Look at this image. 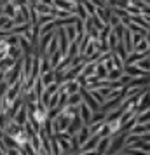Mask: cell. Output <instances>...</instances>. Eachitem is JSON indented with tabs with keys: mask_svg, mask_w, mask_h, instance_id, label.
<instances>
[{
	"mask_svg": "<svg viewBox=\"0 0 150 155\" xmlns=\"http://www.w3.org/2000/svg\"><path fill=\"white\" fill-rule=\"evenodd\" d=\"M52 5L61 11H68L70 14H73V7H75V4L70 0H52Z\"/></svg>",
	"mask_w": 150,
	"mask_h": 155,
	"instance_id": "1",
	"label": "cell"
},
{
	"mask_svg": "<svg viewBox=\"0 0 150 155\" xmlns=\"http://www.w3.org/2000/svg\"><path fill=\"white\" fill-rule=\"evenodd\" d=\"M94 14L100 18L103 25H107L108 19H110V16H112V7H108V5L107 7H96V12Z\"/></svg>",
	"mask_w": 150,
	"mask_h": 155,
	"instance_id": "2",
	"label": "cell"
},
{
	"mask_svg": "<svg viewBox=\"0 0 150 155\" xmlns=\"http://www.w3.org/2000/svg\"><path fill=\"white\" fill-rule=\"evenodd\" d=\"M73 14L77 16L79 19H82V21H86L87 18H89V14H87L86 7L82 5V2H77V4H75V7H73Z\"/></svg>",
	"mask_w": 150,
	"mask_h": 155,
	"instance_id": "3",
	"label": "cell"
},
{
	"mask_svg": "<svg viewBox=\"0 0 150 155\" xmlns=\"http://www.w3.org/2000/svg\"><path fill=\"white\" fill-rule=\"evenodd\" d=\"M129 21L135 23V25H138V26H142L143 30H147V28L150 26L148 23H147V19H145V16H143V14H133V16H129Z\"/></svg>",
	"mask_w": 150,
	"mask_h": 155,
	"instance_id": "4",
	"label": "cell"
},
{
	"mask_svg": "<svg viewBox=\"0 0 150 155\" xmlns=\"http://www.w3.org/2000/svg\"><path fill=\"white\" fill-rule=\"evenodd\" d=\"M58 49H59V42H58V37H56V33H54L52 38L49 40V44H47V47H45V54L51 56V54H52V52H56Z\"/></svg>",
	"mask_w": 150,
	"mask_h": 155,
	"instance_id": "5",
	"label": "cell"
},
{
	"mask_svg": "<svg viewBox=\"0 0 150 155\" xmlns=\"http://www.w3.org/2000/svg\"><path fill=\"white\" fill-rule=\"evenodd\" d=\"M16 12H18V7H16L12 2H11V4H5V5H2V14L7 16V18H11V19L16 16Z\"/></svg>",
	"mask_w": 150,
	"mask_h": 155,
	"instance_id": "6",
	"label": "cell"
},
{
	"mask_svg": "<svg viewBox=\"0 0 150 155\" xmlns=\"http://www.w3.org/2000/svg\"><path fill=\"white\" fill-rule=\"evenodd\" d=\"M30 28H32V25H30V23H25V25H16V26H12L9 31H11L12 35H23V33L28 31Z\"/></svg>",
	"mask_w": 150,
	"mask_h": 155,
	"instance_id": "7",
	"label": "cell"
},
{
	"mask_svg": "<svg viewBox=\"0 0 150 155\" xmlns=\"http://www.w3.org/2000/svg\"><path fill=\"white\" fill-rule=\"evenodd\" d=\"M12 26H14V23H12V19H11V18L0 14V30H5V31H9Z\"/></svg>",
	"mask_w": 150,
	"mask_h": 155,
	"instance_id": "8",
	"label": "cell"
},
{
	"mask_svg": "<svg viewBox=\"0 0 150 155\" xmlns=\"http://www.w3.org/2000/svg\"><path fill=\"white\" fill-rule=\"evenodd\" d=\"M38 78H40V82H42L44 87H45V85H49V84H52V82H54V70L47 71V73H42Z\"/></svg>",
	"mask_w": 150,
	"mask_h": 155,
	"instance_id": "9",
	"label": "cell"
},
{
	"mask_svg": "<svg viewBox=\"0 0 150 155\" xmlns=\"http://www.w3.org/2000/svg\"><path fill=\"white\" fill-rule=\"evenodd\" d=\"M61 59H63V56H61V52H59V51L52 52V54L49 56V64H51V68L54 70L58 64H59V61H61Z\"/></svg>",
	"mask_w": 150,
	"mask_h": 155,
	"instance_id": "10",
	"label": "cell"
},
{
	"mask_svg": "<svg viewBox=\"0 0 150 155\" xmlns=\"http://www.w3.org/2000/svg\"><path fill=\"white\" fill-rule=\"evenodd\" d=\"M82 103V96H80L79 92H75V94H70L68 98H66V105H73V106H79Z\"/></svg>",
	"mask_w": 150,
	"mask_h": 155,
	"instance_id": "11",
	"label": "cell"
},
{
	"mask_svg": "<svg viewBox=\"0 0 150 155\" xmlns=\"http://www.w3.org/2000/svg\"><path fill=\"white\" fill-rule=\"evenodd\" d=\"M147 51H150V44L143 38L140 44H136L135 45V49H133V52H147Z\"/></svg>",
	"mask_w": 150,
	"mask_h": 155,
	"instance_id": "12",
	"label": "cell"
},
{
	"mask_svg": "<svg viewBox=\"0 0 150 155\" xmlns=\"http://www.w3.org/2000/svg\"><path fill=\"white\" fill-rule=\"evenodd\" d=\"M122 73H124V70H121V68H114V70H110V71H108L107 80H119Z\"/></svg>",
	"mask_w": 150,
	"mask_h": 155,
	"instance_id": "13",
	"label": "cell"
},
{
	"mask_svg": "<svg viewBox=\"0 0 150 155\" xmlns=\"http://www.w3.org/2000/svg\"><path fill=\"white\" fill-rule=\"evenodd\" d=\"M18 12L21 14L23 21L30 23V9H28V5H21V7H18Z\"/></svg>",
	"mask_w": 150,
	"mask_h": 155,
	"instance_id": "14",
	"label": "cell"
},
{
	"mask_svg": "<svg viewBox=\"0 0 150 155\" xmlns=\"http://www.w3.org/2000/svg\"><path fill=\"white\" fill-rule=\"evenodd\" d=\"M52 19H54V16L52 14H38V21H37V25H38V26H44L45 23L52 21Z\"/></svg>",
	"mask_w": 150,
	"mask_h": 155,
	"instance_id": "15",
	"label": "cell"
},
{
	"mask_svg": "<svg viewBox=\"0 0 150 155\" xmlns=\"http://www.w3.org/2000/svg\"><path fill=\"white\" fill-rule=\"evenodd\" d=\"M65 33H66V37H68V40H70V42H73V40H75V37H77V33H75V28H73V25H68V26H65Z\"/></svg>",
	"mask_w": 150,
	"mask_h": 155,
	"instance_id": "16",
	"label": "cell"
},
{
	"mask_svg": "<svg viewBox=\"0 0 150 155\" xmlns=\"http://www.w3.org/2000/svg\"><path fill=\"white\" fill-rule=\"evenodd\" d=\"M112 14H115L119 19H124V18H128V12H126V9H121V7H112Z\"/></svg>",
	"mask_w": 150,
	"mask_h": 155,
	"instance_id": "17",
	"label": "cell"
},
{
	"mask_svg": "<svg viewBox=\"0 0 150 155\" xmlns=\"http://www.w3.org/2000/svg\"><path fill=\"white\" fill-rule=\"evenodd\" d=\"M89 19H91V23H93V26H94V28H96V30H101V28H103V26H105V25L101 23V19H100V18H98V16H96V14L89 16Z\"/></svg>",
	"mask_w": 150,
	"mask_h": 155,
	"instance_id": "18",
	"label": "cell"
},
{
	"mask_svg": "<svg viewBox=\"0 0 150 155\" xmlns=\"http://www.w3.org/2000/svg\"><path fill=\"white\" fill-rule=\"evenodd\" d=\"M148 120H150V108L145 110L140 117H136V122H138V124H145V122H148Z\"/></svg>",
	"mask_w": 150,
	"mask_h": 155,
	"instance_id": "19",
	"label": "cell"
},
{
	"mask_svg": "<svg viewBox=\"0 0 150 155\" xmlns=\"http://www.w3.org/2000/svg\"><path fill=\"white\" fill-rule=\"evenodd\" d=\"M100 138H101V136H94V138H93L91 141H87L86 145H84V150H89V148H94V145H98V143H100Z\"/></svg>",
	"mask_w": 150,
	"mask_h": 155,
	"instance_id": "20",
	"label": "cell"
},
{
	"mask_svg": "<svg viewBox=\"0 0 150 155\" xmlns=\"http://www.w3.org/2000/svg\"><path fill=\"white\" fill-rule=\"evenodd\" d=\"M87 136H89V129H87V126H86V127H82V131H80V134H79V140L84 143V141L87 140Z\"/></svg>",
	"mask_w": 150,
	"mask_h": 155,
	"instance_id": "21",
	"label": "cell"
},
{
	"mask_svg": "<svg viewBox=\"0 0 150 155\" xmlns=\"http://www.w3.org/2000/svg\"><path fill=\"white\" fill-rule=\"evenodd\" d=\"M119 23H121V19H119V18H117L115 14H112V16H110V19H108V23H107V25H110V26L114 28V26H117Z\"/></svg>",
	"mask_w": 150,
	"mask_h": 155,
	"instance_id": "22",
	"label": "cell"
},
{
	"mask_svg": "<svg viewBox=\"0 0 150 155\" xmlns=\"http://www.w3.org/2000/svg\"><path fill=\"white\" fill-rule=\"evenodd\" d=\"M16 7H21V5H28V0H12Z\"/></svg>",
	"mask_w": 150,
	"mask_h": 155,
	"instance_id": "23",
	"label": "cell"
},
{
	"mask_svg": "<svg viewBox=\"0 0 150 155\" xmlns=\"http://www.w3.org/2000/svg\"><path fill=\"white\" fill-rule=\"evenodd\" d=\"M40 4H47V5H52V0H38Z\"/></svg>",
	"mask_w": 150,
	"mask_h": 155,
	"instance_id": "24",
	"label": "cell"
},
{
	"mask_svg": "<svg viewBox=\"0 0 150 155\" xmlns=\"http://www.w3.org/2000/svg\"><path fill=\"white\" fill-rule=\"evenodd\" d=\"M11 2H12V0H0V4H2V5H5V4H11Z\"/></svg>",
	"mask_w": 150,
	"mask_h": 155,
	"instance_id": "25",
	"label": "cell"
},
{
	"mask_svg": "<svg viewBox=\"0 0 150 155\" xmlns=\"http://www.w3.org/2000/svg\"><path fill=\"white\" fill-rule=\"evenodd\" d=\"M38 0H28V4H37Z\"/></svg>",
	"mask_w": 150,
	"mask_h": 155,
	"instance_id": "26",
	"label": "cell"
},
{
	"mask_svg": "<svg viewBox=\"0 0 150 155\" xmlns=\"http://www.w3.org/2000/svg\"><path fill=\"white\" fill-rule=\"evenodd\" d=\"M0 138H4V133H2V129H0Z\"/></svg>",
	"mask_w": 150,
	"mask_h": 155,
	"instance_id": "27",
	"label": "cell"
},
{
	"mask_svg": "<svg viewBox=\"0 0 150 155\" xmlns=\"http://www.w3.org/2000/svg\"><path fill=\"white\" fill-rule=\"evenodd\" d=\"M86 155H98V153H86Z\"/></svg>",
	"mask_w": 150,
	"mask_h": 155,
	"instance_id": "28",
	"label": "cell"
}]
</instances>
